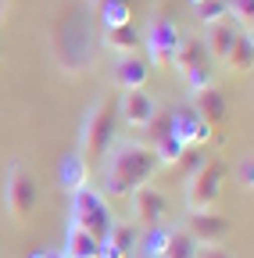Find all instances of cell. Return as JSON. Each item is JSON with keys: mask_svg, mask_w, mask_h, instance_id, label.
Wrapping results in <instances>:
<instances>
[{"mask_svg": "<svg viewBox=\"0 0 254 258\" xmlns=\"http://www.w3.org/2000/svg\"><path fill=\"white\" fill-rule=\"evenodd\" d=\"M97 57V22L90 8H68L50 29V61L57 72L79 76Z\"/></svg>", "mask_w": 254, "mask_h": 258, "instance_id": "obj_1", "label": "cell"}, {"mask_svg": "<svg viewBox=\"0 0 254 258\" xmlns=\"http://www.w3.org/2000/svg\"><path fill=\"white\" fill-rule=\"evenodd\" d=\"M157 172H161V165H157L154 147L136 140L111 144L101 161V194L104 198H129L136 186H147Z\"/></svg>", "mask_w": 254, "mask_h": 258, "instance_id": "obj_2", "label": "cell"}, {"mask_svg": "<svg viewBox=\"0 0 254 258\" xmlns=\"http://www.w3.org/2000/svg\"><path fill=\"white\" fill-rule=\"evenodd\" d=\"M115 122H118V104L97 97L79 125V154L86 161H101L108 154V147L115 144Z\"/></svg>", "mask_w": 254, "mask_h": 258, "instance_id": "obj_3", "label": "cell"}, {"mask_svg": "<svg viewBox=\"0 0 254 258\" xmlns=\"http://www.w3.org/2000/svg\"><path fill=\"white\" fill-rule=\"evenodd\" d=\"M72 198V205H68V222L72 226H82L86 233H93L101 244L111 237V230H115V215H111V208H108V198L101 190H93V186H82V190H75V194H68Z\"/></svg>", "mask_w": 254, "mask_h": 258, "instance_id": "obj_4", "label": "cell"}, {"mask_svg": "<svg viewBox=\"0 0 254 258\" xmlns=\"http://www.w3.org/2000/svg\"><path fill=\"white\" fill-rule=\"evenodd\" d=\"M36 201H40V186H36V176L25 161H11L8 172H4V208L15 222H29L36 212Z\"/></svg>", "mask_w": 254, "mask_h": 258, "instance_id": "obj_5", "label": "cell"}, {"mask_svg": "<svg viewBox=\"0 0 254 258\" xmlns=\"http://www.w3.org/2000/svg\"><path fill=\"white\" fill-rule=\"evenodd\" d=\"M179 40H183L179 25H176L168 15H154V18L147 22V29H143V36H140V43H143V50H147L143 61L150 64V69H172V54H176Z\"/></svg>", "mask_w": 254, "mask_h": 258, "instance_id": "obj_6", "label": "cell"}, {"mask_svg": "<svg viewBox=\"0 0 254 258\" xmlns=\"http://www.w3.org/2000/svg\"><path fill=\"white\" fill-rule=\"evenodd\" d=\"M226 176H229L226 158H208L204 169L186 179V208H190V212H204V208H211V205L218 201V194H222V183H226Z\"/></svg>", "mask_w": 254, "mask_h": 258, "instance_id": "obj_7", "label": "cell"}, {"mask_svg": "<svg viewBox=\"0 0 254 258\" xmlns=\"http://www.w3.org/2000/svg\"><path fill=\"white\" fill-rule=\"evenodd\" d=\"M168 133H172L183 147H204V144L215 140V129L197 115V108H186V104L168 115Z\"/></svg>", "mask_w": 254, "mask_h": 258, "instance_id": "obj_8", "label": "cell"}, {"mask_svg": "<svg viewBox=\"0 0 254 258\" xmlns=\"http://www.w3.org/2000/svg\"><path fill=\"white\" fill-rule=\"evenodd\" d=\"M183 230L194 237L197 244H222L226 233H229V219L226 215H215L211 208H204V212H190Z\"/></svg>", "mask_w": 254, "mask_h": 258, "instance_id": "obj_9", "label": "cell"}, {"mask_svg": "<svg viewBox=\"0 0 254 258\" xmlns=\"http://www.w3.org/2000/svg\"><path fill=\"white\" fill-rule=\"evenodd\" d=\"M129 208L143 226H161V215H168V198L157 186H136L129 194Z\"/></svg>", "mask_w": 254, "mask_h": 258, "instance_id": "obj_10", "label": "cell"}, {"mask_svg": "<svg viewBox=\"0 0 254 258\" xmlns=\"http://www.w3.org/2000/svg\"><path fill=\"white\" fill-rule=\"evenodd\" d=\"M118 115L133 129H147L157 118V101L147 90H129V93H122V101H118Z\"/></svg>", "mask_w": 254, "mask_h": 258, "instance_id": "obj_11", "label": "cell"}, {"mask_svg": "<svg viewBox=\"0 0 254 258\" xmlns=\"http://www.w3.org/2000/svg\"><path fill=\"white\" fill-rule=\"evenodd\" d=\"M150 79V64L140 57V54H122L115 61V86L122 93H129V90H143Z\"/></svg>", "mask_w": 254, "mask_h": 258, "instance_id": "obj_12", "label": "cell"}, {"mask_svg": "<svg viewBox=\"0 0 254 258\" xmlns=\"http://www.w3.org/2000/svg\"><path fill=\"white\" fill-rule=\"evenodd\" d=\"M93 22H97V32L104 29H118L133 22V0H90Z\"/></svg>", "mask_w": 254, "mask_h": 258, "instance_id": "obj_13", "label": "cell"}, {"mask_svg": "<svg viewBox=\"0 0 254 258\" xmlns=\"http://www.w3.org/2000/svg\"><path fill=\"white\" fill-rule=\"evenodd\" d=\"M240 36V29L233 25V18H222V22H215V25H208V32H204V50H208V57L211 61H226V54H229V47H233V40Z\"/></svg>", "mask_w": 254, "mask_h": 258, "instance_id": "obj_14", "label": "cell"}, {"mask_svg": "<svg viewBox=\"0 0 254 258\" xmlns=\"http://www.w3.org/2000/svg\"><path fill=\"white\" fill-rule=\"evenodd\" d=\"M194 108H197V115H201L211 129H215V125H226V118H229V104H226V97H222L218 86H208V90L194 93Z\"/></svg>", "mask_w": 254, "mask_h": 258, "instance_id": "obj_15", "label": "cell"}, {"mask_svg": "<svg viewBox=\"0 0 254 258\" xmlns=\"http://www.w3.org/2000/svg\"><path fill=\"white\" fill-rule=\"evenodd\" d=\"M57 183L65 186L68 194L82 190L90 183V161L79 154V151H68L65 158H61V169H57Z\"/></svg>", "mask_w": 254, "mask_h": 258, "instance_id": "obj_16", "label": "cell"}, {"mask_svg": "<svg viewBox=\"0 0 254 258\" xmlns=\"http://www.w3.org/2000/svg\"><path fill=\"white\" fill-rule=\"evenodd\" d=\"M97 47H104V50H111V54H136V47H140V32H136V25L129 22V25H118V29H104V32H97Z\"/></svg>", "mask_w": 254, "mask_h": 258, "instance_id": "obj_17", "label": "cell"}, {"mask_svg": "<svg viewBox=\"0 0 254 258\" xmlns=\"http://www.w3.org/2000/svg\"><path fill=\"white\" fill-rule=\"evenodd\" d=\"M201 64H215L211 57H208V50H204V43L201 40H194V36H183L179 40V47H176V54H172V69L179 72V76H186V72H194V69H201Z\"/></svg>", "mask_w": 254, "mask_h": 258, "instance_id": "obj_18", "label": "cell"}, {"mask_svg": "<svg viewBox=\"0 0 254 258\" xmlns=\"http://www.w3.org/2000/svg\"><path fill=\"white\" fill-rule=\"evenodd\" d=\"M61 254H65V258H101V240L93 237V233H86L82 226H72L68 222Z\"/></svg>", "mask_w": 254, "mask_h": 258, "instance_id": "obj_19", "label": "cell"}, {"mask_svg": "<svg viewBox=\"0 0 254 258\" xmlns=\"http://www.w3.org/2000/svg\"><path fill=\"white\" fill-rule=\"evenodd\" d=\"M222 64H226L229 76H247L250 72V64H254V36L250 32H240L233 40V47H229V54H226Z\"/></svg>", "mask_w": 254, "mask_h": 258, "instance_id": "obj_20", "label": "cell"}, {"mask_svg": "<svg viewBox=\"0 0 254 258\" xmlns=\"http://www.w3.org/2000/svg\"><path fill=\"white\" fill-rule=\"evenodd\" d=\"M183 144L168 133V122H165V129H161V137H157V144H154V154H157V165L161 169H176L179 165V158H183Z\"/></svg>", "mask_w": 254, "mask_h": 258, "instance_id": "obj_21", "label": "cell"}, {"mask_svg": "<svg viewBox=\"0 0 254 258\" xmlns=\"http://www.w3.org/2000/svg\"><path fill=\"white\" fill-rule=\"evenodd\" d=\"M172 237V226H147V233L140 237V254L143 258H161Z\"/></svg>", "mask_w": 254, "mask_h": 258, "instance_id": "obj_22", "label": "cell"}, {"mask_svg": "<svg viewBox=\"0 0 254 258\" xmlns=\"http://www.w3.org/2000/svg\"><path fill=\"white\" fill-rule=\"evenodd\" d=\"M197 240L190 237L183 226H172V237H168V247H165V254L161 258H197Z\"/></svg>", "mask_w": 254, "mask_h": 258, "instance_id": "obj_23", "label": "cell"}, {"mask_svg": "<svg viewBox=\"0 0 254 258\" xmlns=\"http://www.w3.org/2000/svg\"><path fill=\"white\" fill-rule=\"evenodd\" d=\"M226 11H229V18L236 22L240 32H250V22H254V0H226Z\"/></svg>", "mask_w": 254, "mask_h": 258, "instance_id": "obj_24", "label": "cell"}, {"mask_svg": "<svg viewBox=\"0 0 254 258\" xmlns=\"http://www.w3.org/2000/svg\"><path fill=\"white\" fill-rule=\"evenodd\" d=\"M115 247H122L125 254H129L133 258V251H136V230H133V226L129 222H115V230H111V237H108Z\"/></svg>", "mask_w": 254, "mask_h": 258, "instance_id": "obj_25", "label": "cell"}, {"mask_svg": "<svg viewBox=\"0 0 254 258\" xmlns=\"http://www.w3.org/2000/svg\"><path fill=\"white\" fill-rule=\"evenodd\" d=\"M197 15H201V22H204V25H215V22H222V18H229L226 0H204V4L197 8Z\"/></svg>", "mask_w": 254, "mask_h": 258, "instance_id": "obj_26", "label": "cell"}, {"mask_svg": "<svg viewBox=\"0 0 254 258\" xmlns=\"http://www.w3.org/2000/svg\"><path fill=\"white\" fill-rule=\"evenodd\" d=\"M236 179H240L243 194H250V186H254V158H250V154H243V158H240V165H236Z\"/></svg>", "mask_w": 254, "mask_h": 258, "instance_id": "obj_27", "label": "cell"}, {"mask_svg": "<svg viewBox=\"0 0 254 258\" xmlns=\"http://www.w3.org/2000/svg\"><path fill=\"white\" fill-rule=\"evenodd\" d=\"M197 258H233V254L222 247V244H201L197 247Z\"/></svg>", "mask_w": 254, "mask_h": 258, "instance_id": "obj_28", "label": "cell"}, {"mask_svg": "<svg viewBox=\"0 0 254 258\" xmlns=\"http://www.w3.org/2000/svg\"><path fill=\"white\" fill-rule=\"evenodd\" d=\"M101 258H129V254H125L122 247H115L111 240H104V244H101Z\"/></svg>", "mask_w": 254, "mask_h": 258, "instance_id": "obj_29", "label": "cell"}, {"mask_svg": "<svg viewBox=\"0 0 254 258\" xmlns=\"http://www.w3.org/2000/svg\"><path fill=\"white\" fill-rule=\"evenodd\" d=\"M11 4H15V0H0V25L8 22V15H11Z\"/></svg>", "mask_w": 254, "mask_h": 258, "instance_id": "obj_30", "label": "cell"}, {"mask_svg": "<svg viewBox=\"0 0 254 258\" xmlns=\"http://www.w3.org/2000/svg\"><path fill=\"white\" fill-rule=\"evenodd\" d=\"M29 258H54V254H47V251H33Z\"/></svg>", "mask_w": 254, "mask_h": 258, "instance_id": "obj_31", "label": "cell"}, {"mask_svg": "<svg viewBox=\"0 0 254 258\" xmlns=\"http://www.w3.org/2000/svg\"><path fill=\"white\" fill-rule=\"evenodd\" d=\"M186 4H190V8H201V4H204V0H186Z\"/></svg>", "mask_w": 254, "mask_h": 258, "instance_id": "obj_32", "label": "cell"}, {"mask_svg": "<svg viewBox=\"0 0 254 258\" xmlns=\"http://www.w3.org/2000/svg\"><path fill=\"white\" fill-rule=\"evenodd\" d=\"M54 258H65V254H54Z\"/></svg>", "mask_w": 254, "mask_h": 258, "instance_id": "obj_33", "label": "cell"}]
</instances>
